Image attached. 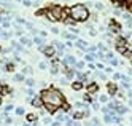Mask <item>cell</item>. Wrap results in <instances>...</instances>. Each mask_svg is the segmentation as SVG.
<instances>
[{
	"instance_id": "obj_6",
	"label": "cell",
	"mask_w": 132,
	"mask_h": 126,
	"mask_svg": "<svg viewBox=\"0 0 132 126\" xmlns=\"http://www.w3.org/2000/svg\"><path fill=\"white\" fill-rule=\"evenodd\" d=\"M97 89H99V85L97 83H91L89 85V86H88V94H92V93H95V91H97Z\"/></svg>"
},
{
	"instance_id": "obj_7",
	"label": "cell",
	"mask_w": 132,
	"mask_h": 126,
	"mask_svg": "<svg viewBox=\"0 0 132 126\" xmlns=\"http://www.w3.org/2000/svg\"><path fill=\"white\" fill-rule=\"evenodd\" d=\"M64 64H67V65H76V61H75V57H73V56H67L64 59Z\"/></svg>"
},
{
	"instance_id": "obj_32",
	"label": "cell",
	"mask_w": 132,
	"mask_h": 126,
	"mask_svg": "<svg viewBox=\"0 0 132 126\" xmlns=\"http://www.w3.org/2000/svg\"><path fill=\"white\" fill-rule=\"evenodd\" d=\"M0 50H2V48H0Z\"/></svg>"
},
{
	"instance_id": "obj_15",
	"label": "cell",
	"mask_w": 132,
	"mask_h": 126,
	"mask_svg": "<svg viewBox=\"0 0 132 126\" xmlns=\"http://www.w3.org/2000/svg\"><path fill=\"white\" fill-rule=\"evenodd\" d=\"M108 91H110V94H115V91H116V86L110 83V85H108Z\"/></svg>"
},
{
	"instance_id": "obj_30",
	"label": "cell",
	"mask_w": 132,
	"mask_h": 126,
	"mask_svg": "<svg viewBox=\"0 0 132 126\" xmlns=\"http://www.w3.org/2000/svg\"><path fill=\"white\" fill-rule=\"evenodd\" d=\"M129 97L132 99V89H129Z\"/></svg>"
},
{
	"instance_id": "obj_24",
	"label": "cell",
	"mask_w": 132,
	"mask_h": 126,
	"mask_svg": "<svg viewBox=\"0 0 132 126\" xmlns=\"http://www.w3.org/2000/svg\"><path fill=\"white\" fill-rule=\"evenodd\" d=\"M57 45V50H64V45H62V43H56Z\"/></svg>"
},
{
	"instance_id": "obj_20",
	"label": "cell",
	"mask_w": 132,
	"mask_h": 126,
	"mask_svg": "<svg viewBox=\"0 0 132 126\" xmlns=\"http://www.w3.org/2000/svg\"><path fill=\"white\" fill-rule=\"evenodd\" d=\"M15 78H16L18 81H22V80H24V75H21V73H19V75H16Z\"/></svg>"
},
{
	"instance_id": "obj_21",
	"label": "cell",
	"mask_w": 132,
	"mask_h": 126,
	"mask_svg": "<svg viewBox=\"0 0 132 126\" xmlns=\"http://www.w3.org/2000/svg\"><path fill=\"white\" fill-rule=\"evenodd\" d=\"M26 85H27V86H32V85H34V80H32V78H29V80L26 81Z\"/></svg>"
},
{
	"instance_id": "obj_10",
	"label": "cell",
	"mask_w": 132,
	"mask_h": 126,
	"mask_svg": "<svg viewBox=\"0 0 132 126\" xmlns=\"http://www.w3.org/2000/svg\"><path fill=\"white\" fill-rule=\"evenodd\" d=\"M116 112H118L119 115H123V113H126V112H127V107H126V105H121V104H119V105L116 107Z\"/></svg>"
},
{
	"instance_id": "obj_8",
	"label": "cell",
	"mask_w": 132,
	"mask_h": 126,
	"mask_svg": "<svg viewBox=\"0 0 132 126\" xmlns=\"http://www.w3.org/2000/svg\"><path fill=\"white\" fill-rule=\"evenodd\" d=\"M75 45L78 46V48H81V50H89V48L86 46V42H83V40H76Z\"/></svg>"
},
{
	"instance_id": "obj_26",
	"label": "cell",
	"mask_w": 132,
	"mask_h": 126,
	"mask_svg": "<svg viewBox=\"0 0 132 126\" xmlns=\"http://www.w3.org/2000/svg\"><path fill=\"white\" fill-rule=\"evenodd\" d=\"M83 65H84L83 62H76V67H78V69H83Z\"/></svg>"
},
{
	"instance_id": "obj_31",
	"label": "cell",
	"mask_w": 132,
	"mask_h": 126,
	"mask_svg": "<svg viewBox=\"0 0 132 126\" xmlns=\"http://www.w3.org/2000/svg\"><path fill=\"white\" fill-rule=\"evenodd\" d=\"M0 104H2V99H0Z\"/></svg>"
},
{
	"instance_id": "obj_14",
	"label": "cell",
	"mask_w": 132,
	"mask_h": 126,
	"mask_svg": "<svg viewBox=\"0 0 132 126\" xmlns=\"http://www.w3.org/2000/svg\"><path fill=\"white\" fill-rule=\"evenodd\" d=\"M35 120H37V115H34V113L27 115V121H35Z\"/></svg>"
},
{
	"instance_id": "obj_18",
	"label": "cell",
	"mask_w": 132,
	"mask_h": 126,
	"mask_svg": "<svg viewBox=\"0 0 132 126\" xmlns=\"http://www.w3.org/2000/svg\"><path fill=\"white\" fill-rule=\"evenodd\" d=\"M35 43L42 46V43H43V38H42V37H35Z\"/></svg>"
},
{
	"instance_id": "obj_9",
	"label": "cell",
	"mask_w": 132,
	"mask_h": 126,
	"mask_svg": "<svg viewBox=\"0 0 132 126\" xmlns=\"http://www.w3.org/2000/svg\"><path fill=\"white\" fill-rule=\"evenodd\" d=\"M75 107L80 109V110H83V112H88V109H89L88 105H84L83 102H76V104H75Z\"/></svg>"
},
{
	"instance_id": "obj_28",
	"label": "cell",
	"mask_w": 132,
	"mask_h": 126,
	"mask_svg": "<svg viewBox=\"0 0 132 126\" xmlns=\"http://www.w3.org/2000/svg\"><path fill=\"white\" fill-rule=\"evenodd\" d=\"M22 3L26 5V7H29V5H30V2H29V0H22Z\"/></svg>"
},
{
	"instance_id": "obj_12",
	"label": "cell",
	"mask_w": 132,
	"mask_h": 126,
	"mask_svg": "<svg viewBox=\"0 0 132 126\" xmlns=\"http://www.w3.org/2000/svg\"><path fill=\"white\" fill-rule=\"evenodd\" d=\"M72 88L75 89V91H78V89H81V88H83V83H81V81H75V83L72 85Z\"/></svg>"
},
{
	"instance_id": "obj_11",
	"label": "cell",
	"mask_w": 132,
	"mask_h": 126,
	"mask_svg": "<svg viewBox=\"0 0 132 126\" xmlns=\"http://www.w3.org/2000/svg\"><path fill=\"white\" fill-rule=\"evenodd\" d=\"M32 105H34V107H42V105H43V102H42V99L35 97V99L32 101Z\"/></svg>"
},
{
	"instance_id": "obj_29",
	"label": "cell",
	"mask_w": 132,
	"mask_h": 126,
	"mask_svg": "<svg viewBox=\"0 0 132 126\" xmlns=\"http://www.w3.org/2000/svg\"><path fill=\"white\" fill-rule=\"evenodd\" d=\"M64 110H65V112H68V110H70V107H68L67 104H64Z\"/></svg>"
},
{
	"instance_id": "obj_2",
	"label": "cell",
	"mask_w": 132,
	"mask_h": 126,
	"mask_svg": "<svg viewBox=\"0 0 132 126\" xmlns=\"http://www.w3.org/2000/svg\"><path fill=\"white\" fill-rule=\"evenodd\" d=\"M68 13H70L73 21H78V23H83V21H86V19L89 18V10L81 3L73 5V7L68 10Z\"/></svg>"
},
{
	"instance_id": "obj_23",
	"label": "cell",
	"mask_w": 132,
	"mask_h": 126,
	"mask_svg": "<svg viewBox=\"0 0 132 126\" xmlns=\"http://www.w3.org/2000/svg\"><path fill=\"white\" fill-rule=\"evenodd\" d=\"M95 8H97V10H103V5L102 3H95Z\"/></svg>"
},
{
	"instance_id": "obj_16",
	"label": "cell",
	"mask_w": 132,
	"mask_h": 126,
	"mask_svg": "<svg viewBox=\"0 0 132 126\" xmlns=\"http://www.w3.org/2000/svg\"><path fill=\"white\" fill-rule=\"evenodd\" d=\"M73 117H75L76 120H78V118H83V117H84V112H75V115H73Z\"/></svg>"
},
{
	"instance_id": "obj_5",
	"label": "cell",
	"mask_w": 132,
	"mask_h": 126,
	"mask_svg": "<svg viewBox=\"0 0 132 126\" xmlns=\"http://www.w3.org/2000/svg\"><path fill=\"white\" fill-rule=\"evenodd\" d=\"M119 31H121V27L118 26L115 21H111V23H110V32H113V34H118Z\"/></svg>"
},
{
	"instance_id": "obj_17",
	"label": "cell",
	"mask_w": 132,
	"mask_h": 126,
	"mask_svg": "<svg viewBox=\"0 0 132 126\" xmlns=\"http://www.w3.org/2000/svg\"><path fill=\"white\" fill-rule=\"evenodd\" d=\"M126 7H127V10L132 13V0H126Z\"/></svg>"
},
{
	"instance_id": "obj_19",
	"label": "cell",
	"mask_w": 132,
	"mask_h": 126,
	"mask_svg": "<svg viewBox=\"0 0 132 126\" xmlns=\"http://www.w3.org/2000/svg\"><path fill=\"white\" fill-rule=\"evenodd\" d=\"M13 69H15V65H13V64H7V70H8V72H13Z\"/></svg>"
},
{
	"instance_id": "obj_25",
	"label": "cell",
	"mask_w": 132,
	"mask_h": 126,
	"mask_svg": "<svg viewBox=\"0 0 132 126\" xmlns=\"http://www.w3.org/2000/svg\"><path fill=\"white\" fill-rule=\"evenodd\" d=\"M24 72H26V73H29V75H30V73H32V69H30V67H26V70H24Z\"/></svg>"
},
{
	"instance_id": "obj_1",
	"label": "cell",
	"mask_w": 132,
	"mask_h": 126,
	"mask_svg": "<svg viewBox=\"0 0 132 126\" xmlns=\"http://www.w3.org/2000/svg\"><path fill=\"white\" fill-rule=\"evenodd\" d=\"M42 102L46 107V110H49L51 113L56 112L60 105H64V96L62 93L57 91V89H45L42 91Z\"/></svg>"
},
{
	"instance_id": "obj_3",
	"label": "cell",
	"mask_w": 132,
	"mask_h": 126,
	"mask_svg": "<svg viewBox=\"0 0 132 126\" xmlns=\"http://www.w3.org/2000/svg\"><path fill=\"white\" fill-rule=\"evenodd\" d=\"M38 15H46L49 18V21H64L67 11L62 7H59V5H54V7L48 8L45 11H38Z\"/></svg>"
},
{
	"instance_id": "obj_22",
	"label": "cell",
	"mask_w": 132,
	"mask_h": 126,
	"mask_svg": "<svg viewBox=\"0 0 132 126\" xmlns=\"http://www.w3.org/2000/svg\"><path fill=\"white\" fill-rule=\"evenodd\" d=\"M16 113H18V115H22V113H24V110L19 107V109H16Z\"/></svg>"
},
{
	"instance_id": "obj_4",
	"label": "cell",
	"mask_w": 132,
	"mask_h": 126,
	"mask_svg": "<svg viewBox=\"0 0 132 126\" xmlns=\"http://www.w3.org/2000/svg\"><path fill=\"white\" fill-rule=\"evenodd\" d=\"M40 50H43V53H45V56H53L54 54V48L53 46H46V48H43V46H40Z\"/></svg>"
},
{
	"instance_id": "obj_13",
	"label": "cell",
	"mask_w": 132,
	"mask_h": 126,
	"mask_svg": "<svg viewBox=\"0 0 132 126\" xmlns=\"http://www.w3.org/2000/svg\"><path fill=\"white\" fill-rule=\"evenodd\" d=\"M123 19H124L127 24H131V23H132V16H131V15H126V13H124V15H123Z\"/></svg>"
},
{
	"instance_id": "obj_27",
	"label": "cell",
	"mask_w": 132,
	"mask_h": 126,
	"mask_svg": "<svg viewBox=\"0 0 132 126\" xmlns=\"http://www.w3.org/2000/svg\"><path fill=\"white\" fill-rule=\"evenodd\" d=\"M100 101H102V102H107L108 99H107V96H100Z\"/></svg>"
}]
</instances>
